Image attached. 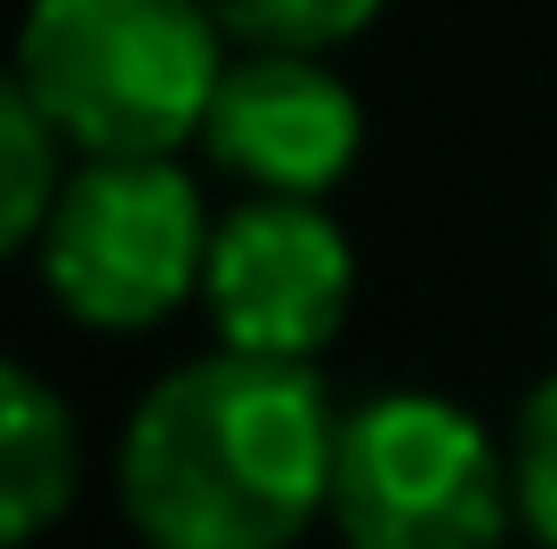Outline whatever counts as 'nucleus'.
<instances>
[{
    "label": "nucleus",
    "mask_w": 557,
    "mask_h": 549,
    "mask_svg": "<svg viewBox=\"0 0 557 549\" xmlns=\"http://www.w3.org/2000/svg\"><path fill=\"white\" fill-rule=\"evenodd\" d=\"M65 170H73V146L57 138L41 98L25 89V73L0 65V267L41 242Z\"/></svg>",
    "instance_id": "6e6552de"
},
{
    "label": "nucleus",
    "mask_w": 557,
    "mask_h": 549,
    "mask_svg": "<svg viewBox=\"0 0 557 549\" xmlns=\"http://www.w3.org/2000/svg\"><path fill=\"white\" fill-rule=\"evenodd\" d=\"M380 9L388 0H210V16L226 25L235 49H307V57L363 41Z\"/></svg>",
    "instance_id": "1a4fd4ad"
},
{
    "label": "nucleus",
    "mask_w": 557,
    "mask_h": 549,
    "mask_svg": "<svg viewBox=\"0 0 557 549\" xmlns=\"http://www.w3.org/2000/svg\"><path fill=\"white\" fill-rule=\"evenodd\" d=\"M332 525L348 549H509V437L445 388H372L339 412Z\"/></svg>",
    "instance_id": "20e7f679"
},
{
    "label": "nucleus",
    "mask_w": 557,
    "mask_h": 549,
    "mask_svg": "<svg viewBox=\"0 0 557 549\" xmlns=\"http://www.w3.org/2000/svg\"><path fill=\"white\" fill-rule=\"evenodd\" d=\"M195 308L210 315L219 348L323 364V348L348 332V308H356V242L339 211L299 195L226 202Z\"/></svg>",
    "instance_id": "39448f33"
},
{
    "label": "nucleus",
    "mask_w": 557,
    "mask_h": 549,
    "mask_svg": "<svg viewBox=\"0 0 557 549\" xmlns=\"http://www.w3.org/2000/svg\"><path fill=\"white\" fill-rule=\"evenodd\" d=\"M210 0H25L16 57L57 138L82 154H186L226 73Z\"/></svg>",
    "instance_id": "f03ea898"
},
{
    "label": "nucleus",
    "mask_w": 557,
    "mask_h": 549,
    "mask_svg": "<svg viewBox=\"0 0 557 549\" xmlns=\"http://www.w3.org/2000/svg\"><path fill=\"white\" fill-rule=\"evenodd\" d=\"M195 154L243 195L332 202L363 162V98L332 57L235 49L219 73V98L202 113Z\"/></svg>",
    "instance_id": "423d86ee"
},
{
    "label": "nucleus",
    "mask_w": 557,
    "mask_h": 549,
    "mask_svg": "<svg viewBox=\"0 0 557 549\" xmlns=\"http://www.w3.org/2000/svg\"><path fill=\"white\" fill-rule=\"evenodd\" d=\"M89 445L73 404L33 364L0 355V549H33L73 517Z\"/></svg>",
    "instance_id": "0eeeda50"
},
{
    "label": "nucleus",
    "mask_w": 557,
    "mask_h": 549,
    "mask_svg": "<svg viewBox=\"0 0 557 549\" xmlns=\"http://www.w3.org/2000/svg\"><path fill=\"white\" fill-rule=\"evenodd\" d=\"M210 235L219 211L178 154H82L33 242V275L65 324L138 339L202 299Z\"/></svg>",
    "instance_id": "7ed1b4c3"
},
{
    "label": "nucleus",
    "mask_w": 557,
    "mask_h": 549,
    "mask_svg": "<svg viewBox=\"0 0 557 549\" xmlns=\"http://www.w3.org/2000/svg\"><path fill=\"white\" fill-rule=\"evenodd\" d=\"M509 494L517 534L533 549H557V372H542L509 412Z\"/></svg>",
    "instance_id": "9d476101"
},
{
    "label": "nucleus",
    "mask_w": 557,
    "mask_h": 549,
    "mask_svg": "<svg viewBox=\"0 0 557 549\" xmlns=\"http://www.w3.org/2000/svg\"><path fill=\"white\" fill-rule=\"evenodd\" d=\"M339 396L323 364L210 348L129 404L113 501L138 549H299L332 517Z\"/></svg>",
    "instance_id": "f257e3e1"
}]
</instances>
